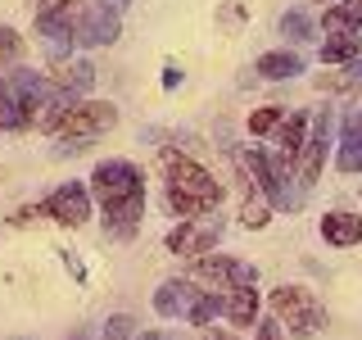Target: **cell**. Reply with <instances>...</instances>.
Returning a JSON list of instances; mask_svg holds the SVG:
<instances>
[{"mask_svg": "<svg viewBox=\"0 0 362 340\" xmlns=\"http://www.w3.org/2000/svg\"><path fill=\"white\" fill-rule=\"evenodd\" d=\"M90 196L105 209L109 236H132L136 222L145 218V177L127 159H105V164H95V173H90Z\"/></svg>", "mask_w": 362, "mask_h": 340, "instance_id": "1", "label": "cell"}, {"mask_svg": "<svg viewBox=\"0 0 362 340\" xmlns=\"http://www.w3.org/2000/svg\"><path fill=\"white\" fill-rule=\"evenodd\" d=\"M245 164L254 168V181L267 196L272 209H299L303 204V181H299V168H294L290 154H281V150H249Z\"/></svg>", "mask_w": 362, "mask_h": 340, "instance_id": "3", "label": "cell"}, {"mask_svg": "<svg viewBox=\"0 0 362 340\" xmlns=\"http://www.w3.org/2000/svg\"><path fill=\"white\" fill-rule=\"evenodd\" d=\"M326 32H362V0H339L326 5Z\"/></svg>", "mask_w": 362, "mask_h": 340, "instance_id": "19", "label": "cell"}, {"mask_svg": "<svg viewBox=\"0 0 362 340\" xmlns=\"http://www.w3.org/2000/svg\"><path fill=\"white\" fill-rule=\"evenodd\" d=\"M339 173H362V109H349L339 123V150H335Z\"/></svg>", "mask_w": 362, "mask_h": 340, "instance_id": "12", "label": "cell"}, {"mask_svg": "<svg viewBox=\"0 0 362 340\" xmlns=\"http://www.w3.org/2000/svg\"><path fill=\"white\" fill-rule=\"evenodd\" d=\"M109 128H118V109L109 105V100H86V105H77L73 113H68V118L59 123V150L68 154V150H86L90 141H95V136H105Z\"/></svg>", "mask_w": 362, "mask_h": 340, "instance_id": "4", "label": "cell"}, {"mask_svg": "<svg viewBox=\"0 0 362 340\" xmlns=\"http://www.w3.org/2000/svg\"><path fill=\"white\" fill-rule=\"evenodd\" d=\"M54 82H59L64 91H73V96H82V91H90V82H95V68H90L86 60L68 64L64 73H54Z\"/></svg>", "mask_w": 362, "mask_h": 340, "instance_id": "20", "label": "cell"}, {"mask_svg": "<svg viewBox=\"0 0 362 340\" xmlns=\"http://www.w3.org/2000/svg\"><path fill=\"white\" fill-rule=\"evenodd\" d=\"M0 132H23V113H18V100L9 91L5 73H0Z\"/></svg>", "mask_w": 362, "mask_h": 340, "instance_id": "22", "label": "cell"}, {"mask_svg": "<svg viewBox=\"0 0 362 340\" xmlns=\"http://www.w3.org/2000/svg\"><path fill=\"white\" fill-rule=\"evenodd\" d=\"M118 32H122V23H118V9H109V5H86L82 9V18H77V45H113L118 41Z\"/></svg>", "mask_w": 362, "mask_h": 340, "instance_id": "11", "label": "cell"}, {"mask_svg": "<svg viewBox=\"0 0 362 340\" xmlns=\"http://www.w3.org/2000/svg\"><path fill=\"white\" fill-rule=\"evenodd\" d=\"M100 5H109V9H122V5H132V0H100Z\"/></svg>", "mask_w": 362, "mask_h": 340, "instance_id": "31", "label": "cell"}, {"mask_svg": "<svg viewBox=\"0 0 362 340\" xmlns=\"http://www.w3.org/2000/svg\"><path fill=\"white\" fill-rule=\"evenodd\" d=\"M254 73L267 77V82H286V77H299L303 73V60L294 50H267V55H258Z\"/></svg>", "mask_w": 362, "mask_h": 340, "instance_id": "15", "label": "cell"}, {"mask_svg": "<svg viewBox=\"0 0 362 340\" xmlns=\"http://www.w3.org/2000/svg\"><path fill=\"white\" fill-rule=\"evenodd\" d=\"M218 313H222V295H218V290H199V300L190 304L186 322H190V327H209Z\"/></svg>", "mask_w": 362, "mask_h": 340, "instance_id": "21", "label": "cell"}, {"mask_svg": "<svg viewBox=\"0 0 362 340\" xmlns=\"http://www.w3.org/2000/svg\"><path fill=\"white\" fill-rule=\"evenodd\" d=\"M254 340H286V336H281V322H276V317H263V322H258V336Z\"/></svg>", "mask_w": 362, "mask_h": 340, "instance_id": "29", "label": "cell"}, {"mask_svg": "<svg viewBox=\"0 0 362 340\" xmlns=\"http://www.w3.org/2000/svg\"><path fill=\"white\" fill-rule=\"evenodd\" d=\"M267 209H272V204L254 200V196H245V204H240V222H245V227H254V232H258V227H267Z\"/></svg>", "mask_w": 362, "mask_h": 340, "instance_id": "27", "label": "cell"}, {"mask_svg": "<svg viewBox=\"0 0 362 340\" xmlns=\"http://www.w3.org/2000/svg\"><path fill=\"white\" fill-rule=\"evenodd\" d=\"M308 113H303V109H286V118H281L276 123V132H272V136H276V150L281 154H290V159H299V150H303V136H308Z\"/></svg>", "mask_w": 362, "mask_h": 340, "instance_id": "14", "label": "cell"}, {"mask_svg": "<svg viewBox=\"0 0 362 340\" xmlns=\"http://www.w3.org/2000/svg\"><path fill=\"white\" fill-rule=\"evenodd\" d=\"M23 55V37L14 28H0V64H18Z\"/></svg>", "mask_w": 362, "mask_h": 340, "instance_id": "28", "label": "cell"}, {"mask_svg": "<svg viewBox=\"0 0 362 340\" xmlns=\"http://www.w3.org/2000/svg\"><path fill=\"white\" fill-rule=\"evenodd\" d=\"M199 300V286L190 277H173V281H163L154 295V309L163 313V317H186L190 313V304Z\"/></svg>", "mask_w": 362, "mask_h": 340, "instance_id": "13", "label": "cell"}, {"mask_svg": "<svg viewBox=\"0 0 362 340\" xmlns=\"http://www.w3.org/2000/svg\"><path fill=\"white\" fill-rule=\"evenodd\" d=\"M136 340H177V336H168V332H141Z\"/></svg>", "mask_w": 362, "mask_h": 340, "instance_id": "30", "label": "cell"}, {"mask_svg": "<svg viewBox=\"0 0 362 340\" xmlns=\"http://www.w3.org/2000/svg\"><path fill=\"white\" fill-rule=\"evenodd\" d=\"M163 191H168V209L177 218H204V213H218L222 204V181L209 173L204 164H195L181 150H163Z\"/></svg>", "mask_w": 362, "mask_h": 340, "instance_id": "2", "label": "cell"}, {"mask_svg": "<svg viewBox=\"0 0 362 340\" xmlns=\"http://www.w3.org/2000/svg\"><path fill=\"white\" fill-rule=\"evenodd\" d=\"M222 313L231 317V327H254V317H258V290L254 286L226 290L222 295Z\"/></svg>", "mask_w": 362, "mask_h": 340, "instance_id": "16", "label": "cell"}, {"mask_svg": "<svg viewBox=\"0 0 362 340\" xmlns=\"http://www.w3.org/2000/svg\"><path fill=\"white\" fill-rule=\"evenodd\" d=\"M362 55V32H331L322 45V64H349Z\"/></svg>", "mask_w": 362, "mask_h": 340, "instance_id": "18", "label": "cell"}, {"mask_svg": "<svg viewBox=\"0 0 362 340\" xmlns=\"http://www.w3.org/2000/svg\"><path fill=\"white\" fill-rule=\"evenodd\" d=\"M272 313H276V322H290L299 336H313V332H322V327H326L322 300H317L313 290H303V286L272 290Z\"/></svg>", "mask_w": 362, "mask_h": 340, "instance_id": "5", "label": "cell"}, {"mask_svg": "<svg viewBox=\"0 0 362 340\" xmlns=\"http://www.w3.org/2000/svg\"><path fill=\"white\" fill-rule=\"evenodd\" d=\"M18 340H28V336H18Z\"/></svg>", "mask_w": 362, "mask_h": 340, "instance_id": "35", "label": "cell"}, {"mask_svg": "<svg viewBox=\"0 0 362 340\" xmlns=\"http://www.w3.org/2000/svg\"><path fill=\"white\" fill-rule=\"evenodd\" d=\"M326 145H331V113H317V118L308 123V136H303V150H299V159H294V168H299V181H303V191H308L313 181L322 177Z\"/></svg>", "mask_w": 362, "mask_h": 340, "instance_id": "10", "label": "cell"}, {"mask_svg": "<svg viewBox=\"0 0 362 340\" xmlns=\"http://www.w3.org/2000/svg\"><path fill=\"white\" fill-rule=\"evenodd\" d=\"M281 118H286V109H281V105H267V109H258L254 118H249V132H254V136H272Z\"/></svg>", "mask_w": 362, "mask_h": 340, "instance_id": "25", "label": "cell"}, {"mask_svg": "<svg viewBox=\"0 0 362 340\" xmlns=\"http://www.w3.org/2000/svg\"><path fill=\"white\" fill-rule=\"evenodd\" d=\"M209 340H235L231 332H209Z\"/></svg>", "mask_w": 362, "mask_h": 340, "instance_id": "32", "label": "cell"}, {"mask_svg": "<svg viewBox=\"0 0 362 340\" xmlns=\"http://www.w3.org/2000/svg\"><path fill=\"white\" fill-rule=\"evenodd\" d=\"M322 236L331 245H339V249L358 245L362 241V218H358V213H326V218H322Z\"/></svg>", "mask_w": 362, "mask_h": 340, "instance_id": "17", "label": "cell"}, {"mask_svg": "<svg viewBox=\"0 0 362 340\" xmlns=\"http://www.w3.org/2000/svg\"><path fill=\"white\" fill-rule=\"evenodd\" d=\"M190 281H204L213 290H240V286H254L258 272L245 264V259H226V254H199L195 268H190Z\"/></svg>", "mask_w": 362, "mask_h": 340, "instance_id": "7", "label": "cell"}, {"mask_svg": "<svg viewBox=\"0 0 362 340\" xmlns=\"http://www.w3.org/2000/svg\"><path fill=\"white\" fill-rule=\"evenodd\" d=\"M141 332H136V317L132 313H113L105 322V340H136Z\"/></svg>", "mask_w": 362, "mask_h": 340, "instance_id": "26", "label": "cell"}, {"mask_svg": "<svg viewBox=\"0 0 362 340\" xmlns=\"http://www.w3.org/2000/svg\"><path fill=\"white\" fill-rule=\"evenodd\" d=\"M68 340H86V332H77V336H68Z\"/></svg>", "mask_w": 362, "mask_h": 340, "instance_id": "33", "label": "cell"}, {"mask_svg": "<svg viewBox=\"0 0 362 340\" xmlns=\"http://www.w3.org/2000/svg\"><path fill=\"white\" fill-rule=\"evenodd\" d=\"M222 232H226V222H222V218H209V213H204V218H181V227H173V232H168L163 245L173 249V254L199 259V254H209V249L222 241Z\"/></svg>", "mask_w": 362, "mask_h": 340, "instance_id": "8", "label": "cell"}, {"mask_svg": "<svg viewBox=\"0 0 362 340\" xmlns=\"http://www.w3.org/2000/svg\"><path fill=\"white\" fill-rule=\"evenodd\" d=\"M317 5H326V0H317Z\"/></svg>", "mask_w": 362, "mask_h": 340, "instance_id": "34", "label": "cell"}, {"mask_svg": "<svg viewBox=\"0 0 362 340\" xmlns=\"http://www.w3.org/2000/svg\"><path fill=\"white\" fill-rule=\"evenodd\" d=\"M358 82H362V55H358V60H349L339 77H317V86H322V91H349V86H358Z\"/></svg>", "mask_w": 362, "mask_h": 340, "instance_id": "23", "label": "cell"}, {"mask_svg": "<svg viewBox=\"0 0 362 340\" xmlns=\"http://www.w3.org/2000/svg\"><path fill=\"white\" fill-rule=\"evenodd\" d=\"M41 209L50 213L59 227H82L90 218V186H82V181H64L59 191H50V200H45Z\"/></svg>", "mask_w": 362, "mask_h": 340, "instance_id": "9", "label": "cell"}, {"mask_svg": "<svg viewBox=\"0 0 362 340\" xmlns=\"http://www.w3.org/2000/svg\"><path fill=\"white\" fill-rule=\"evenodd\" d=\"M86 0H41L37 5V32L50 41V50H64V45H77V18H82Z\"/></svg>", "mask_w": 362, "mask_h": 340, "instance_id": "6", "label": "cell"}, {"mask_svg": "<svg viewBox=\"0 0 362 340\" xmlns=\"http://www.w3.org/2000/svg\"><path fill=\"white\" fill-rule=\"evenodd\" d=\"M281 32L290 41H313V18L303 9H290V14H281Z\"/></svg>", "mask_w": 362, "mask_h": 340, "instance_id": "24", "label": "cell"}]
</instances>
